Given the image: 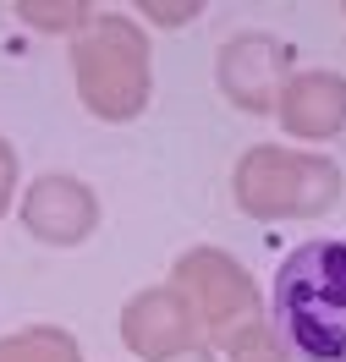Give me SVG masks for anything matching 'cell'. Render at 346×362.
<instances>
[{
    "instance_id": "1",
    "label": "cell",
    "mask_w": 346,
    "mask_h": 362,
    "mask_svg": "<svg viewBox=\"0 0 346 362\" xmlns=\"http://www.w3.org/2000/svg\"><path fill=\"white\" fill-rule=\"evenodd\" d=\"M270 335L292 362H346V242L319 236L280 258L270 302Z\"/></svg>"
},
{
    "instance_id": "2",
    "label": "cell",
    "mask_w": 346,
    "mask_h": 362,
    "mask_svg": "<svg viewBox=\"0 0 346 362\" xmlns=\"http://www.w3.org/2000/svg\"><path fill=\"white\" fill-rule=\"evenodd\" d=\"M71 77L77 99L99 121H138L154 77H149V33L121 11H93L83 33H71Z\"/></svg>"
},
{
    "instance_id": "3",
    "label": "cell",
    "mask_w": 346,
    "mask_h": 362,
    "mask_svg": "<svg viewBox=\"0 0 346 362\" xmlns=\"http://www.w3.org/2000/svg\"><path fill=\"white\" fill-rule=\"evenodd\" d=\"M231 198L248 220H319L341 204V165L324 154L258 143L236 165Z\"/></svg>"
},
{
    "instance_id": "4",
    "label": "cell",
    "mask_w": 346,
    "mask_h": 362,
    "mask_svg": "<svg viewBox=\"0 0 346 362\" xmlns=\"http://www.w3.org/2000/svg\"><path fill=\"white\" fill-rule=\"evenodd\" d=\"M171 286L187 296L192 324H198V335H204L209 351H214V346H220V351H236L242 340H253V335L270 329V324H264V296H258L253 274L220 247L182 252V258L171 264Z\"/></svg>"
},
{
    "instance_id": "5",
    "label": "cell",
    "mask_w": 346,
    "mask_h": 362,
    "mask_svg": "<svg viewBox=\"0 0 346 362\" xmlns=\"http://www.w3.org/2000/svg\"><path fill=\"white\" fill-rule=\"evenodd\" d=\"M292 77V45L264 33V28H248V33H231L220 55H214V83L236 110L248 115H270L275 110V93L286 88Z\"/></svg>"
},
{
    "instance_id": "6",
    "label": "cell",
    "mask_w": 346,
    "mask_h": 362,
    "mask_svg": "<svg viewBox=\"0 0 346 362\" xmlns=\"http://www.w3.org/2000/svg\"><path fill=\"white\" fill-rule=\"evenodd\" d=\"M23 226L50 242V247H83L93 230H99V192H93L83 176H67V170H50L23 192Z\"/></svg>"
},
{
    "instance_id": "7",
    "label": "cell",
    "mask_w": 346,
    "mask_h": 362,
    "mask_svg": "<svg viewBox=\"0 0 346 362\" xmlns=\"http://www.w3.org/2000/svg\"><path fill=\"white\" fill-rule=\"evenodd\" d=\"M121 346L143 362H171L187 346H198V324L192 308L176 286H149L121 308Z\"/></svg>"
},
{
    "instance_id": "8",
    "label": "cell",
    "mask_w": 346,
    "mask_h": 362,
    "mask_svg": "<svg viewBox=\"0 0 346 362\" xmlns=\"http://www.w3.org/2000/svg\"><path fill=\"white\" fill-rule=\"evenodd\" d=\"M275 121L302 143L346 132V77L341 71H292L275 93Z\"/></svg>"
},
{
    "instance_id": "9",
    "label": "cell",
    "mask_w": 346,
    "mask_h": 362,
    "mask_svg": "<svg viewBox=\"0 0 346 362\" xmlns=\"http://www.w3.org/2000/svg\"><path fill=\"white\" fill-rule=\"evenodd\" d=\"M0 362H83V346L71 329L55 324H33L17 335H0Z\"/></svg>"
},
{
    "instance_id": "10",
    "label": "cell",
    "mask_w": 346,
    "mask_h": 362,
    "mask_svg": "<svg viewBox=\"0 0 346 362\" xmlns=\"http://www.w3.org/2000/svg\"><path fill=\"white\" fill-rule=\"evenodd\" d=\"M17 17L33 23L39 33H83V23L93 17V6L88 0H55V6H50V0H23Z\"/></svg>"
},
{
    "instance_id": "11",
    "label": "cell",
    "mask_w": 346,
    "mask_h": 362,
    "mask_svg": "<svg viewBox=\"0 0 346 362\" xmlns=\"http://www.w3.org/2000/svg\"><path fill=\"white\" fill-rule=\"evenodd\" d=\"M226 357H231V362H292V357H286V346H280L270 329H264V335H253V340H242V346H236V351H226Z\"/></svg>"
},
{
    "instance_id": "12",
    "label": "cell",
    "mask_w": 346,
    "mask_h": 362,
    "mask_svg": "<svg viewBox=\"0 0 346 362\" xmlns=\"http://www.w3.org/2000/svg\"><path fill=\"white\" fill-rule=\"evenodd\" d=\"M11 187H17V148L0 137V214L11 209Z\"/></svg>"
},
{
    "instance_id": "13",
    "label": "cell",
    "mask_w": 346,
    "mask_h": 362,
    "mask_svg": "<svg viewBox=\"0 0 346 362\" xmlns=\"http://www.w3.org/2000/svg\"><path fill=\"white\" fill-rule=\"evenodd\" d=\"M143 17H154V23H192V17H198V6H192V0H187V6H154V0H149V6H143Z\"/></svg>"
},
{
    "instance_id": "14",
    "label": "cell",
    "mask_w": 346,
    "mask_h": 362,
    "mask_svg": "<svg viewBox=\"0 0 346 362\" xmlns=\"http://www.w3.org/2000/svg\"><path fill=\"white\" fill-rule=\"evenodd\" d=\"M171 362H214V351H209V346H187L182 357H171Z\"/></svg>"
}]
</instances>
